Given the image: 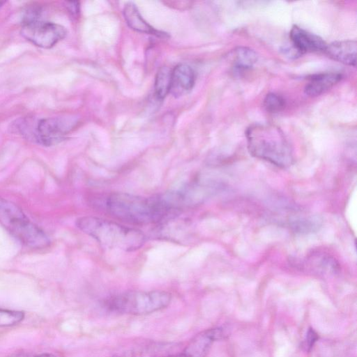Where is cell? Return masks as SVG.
<instances>
[{
    "label": "cell",
    "mask_w": 357,
    "mask_h": 357,
    "mask_svg": "<svg viewBox=\"0 0 357 357\" xmlns=\"http://www.w3.org/2000/svg\"><path fill=\"white\" fill-rule=\"evenodd\" d=\"M104 204L113 217L132 225L158 223L179 210L171 192L153 197L114 192L106 197Z\"/></svg>",
    "instance_id": "cell-1"
},
{
    "label": "cell",
    "mask_w": 357,
    "mask_h": 357,
    "mask_svg": "<svg viewBox=\"0 0 357 357\" xmlns=\"http://www.w3.org/2000/svg\"><path fill=\"white\" fill-rule=\"evenodd\" d=\"M76 225L102 247L108 249L135 251L146 241V236L141 230L98 217H80Z\"/></svg>",
    "instance_id": "cell-2"
},
{
    "label": "cell",
    "mask_w": 357,
    "mask_h": 357,
    "mask_svg": "<svg viewBox=\"0 0 357 357\" xmlns=\"http://www.w3.org/2000/svg\"><path fill=\"white\" fill-rule=\"evenodd\" d=\"M250 153L278 167L286 168L294 162L292 148L282 130L275 125L258 123L246 130Z\"/></svg>",
    "instance_id": "cell-3"
},
{
    "label": "cell",
    "mask_w": 357,
    "mask_h": 357,
    "mask_svg": "<svg viewBox=\"0 0 357 357\" xmlns=\"http://www.w3.org/2000/svg\"><path fill=\"white\" fill-rule=\"evenodd\" d=\"M171 299V294L165 291H128L112 296L105 305L112 312L143 315L167 307Z\"/></svg>",
    "instance_id": "cell-4"
},
{
    "label": "cell",
    "mask_w": 357,
    "mask_h": 357,
    "mask_svg": "<svg viewBox=\"0 0 357 357\" xmlns=\"http://www.w3.org/2000/svg\"><path fill=\"white\" fill-rule=\"evenodd\" d=\"M0 223L20 243L31 248H43L50 241L45 233L15 205L0 199Z\"/></svg>",
    "instance_id": "cell-5"
},
{
    "label": "cell",
    "mask_w": 357,
    "mask_h": 357,
    "mask_svg": "<svg viewBox=\"0 0 357 357\" xmlns=\"http://www.w3.org/2000/svg\"><path fill=\"white\" fill-rule=\"evenodd\" d=\"M77 120L70 116H56L33 120L23 119L17 123V131L29 140L51 146L62 141L74 128Z\"/></svg>",
    "instance_id": "cell-6"
},
{
    "label": "cell",
    "mask_w": 357,
    "mask_h": 357,
    "mask_svg": "<svg viewBox=\"0 0 357 357\" xmlns=\"http://www.w3.org/2000/svg\"><path fill=\"white\" fill-rule=\"evenodd\" d=\"M66 33L63 26L38 18L25 20L21 29V34L25 39L44 49L54 47L66 37Z\"/></svg>",
    "instance_id": "cell-7"
},
{
    "label": "cell",
    "mask_w": 357,
    "mask_h": 357,
    "mask_svg": "<svg viewBox=\"0 0 357 357\" xmlns=\"http://www.w3.org/2000/svg\"><path fill=\"white\" fill-rule=\"evenodd\" d=\"M294 48L299 54L324 52L327 43L319 36L312 33L297 25H294L289 32Z\"/></svg>",
    "instance_id": "cell-8"
},
{
    "label": "cell",
    "mask_w": 357,
    "mask_h": 357,
    "mask_svg": "<svg viewBox=\"0 0 357 357\" xmlns=\"http://www.w3.org/2000/svg\"><path fill=\"white\" fill-rule=\"evenodd\" d=\"M224 335V331L220 328L205 330L190 340L183 353L186 357H206L213 343Z\"/></svg>",
    "instance_id": "cell-9"
},
{
    "label": "cell",
    "mask_w": 357,
    "mask_h": 357,
    "mask_svg": "<svg viewBox=\"0 0 357 357\" xmlns=\"http://www.w3.org/2000/svg\"><path fill=\"white\" fill-rule=\"evenodd\" d=\"M195 81L193 69L187 64H178L171 72L169 93L175 98L183 96L192 89Z\"/></svg>",
    "instance_id": "cell-10"
},
{
    "label": "cell",
    "mask_w": 357,
    "mask_h": 357,
    "mask_svg": "<svg viewBox=\"0 0 357 357\" xmlns=\"http://www.w3.org/2000/svg\"><path fill=\"white\" fill-rule=\"evenodd\" d=\"M356 49V40H341L327 44L324 52L335 61L355 67Z\"/></svg>",
    "instance_id": "cell-11"
},
{
    "label": "cell",
    "mask_w": 357,
    "mask_h": 357,
    "mask_svg": "<svg viewBox=\"0 0 357 357\" xmlns=\"http://www.w3.org/2000/svg\"><path fill=\"white\" fill-rule=\"evenodd\" d=\"M342 78L339 73H321L312 75L305 84L304 92L310 97L320 96L331 89Z\"/></svg>",
    "instance_id": "cell-12"
},
{
    "label": "cell",
    "mask_w": 357,
    "mask_h": 357,
    "mask_svg": "<svg viewBox=\"0 0 357 357\" xmlns=\"http://www.w3.org/2000/svg\"><path fill=\"white\" fill-rule=\"evenodd\" d=\"M123 17L129 27L135 31L151 34L157 37H167L166 33L155 29L142 17L137 7L133 3H128L123 8Z\"/></svg>",
    "instance_id": "cell-13"
},
{
    "label": "cell",
    "mask_w": 357,
    "mask_h": 357,
    "mask_svg": "<svg viewBox=\"0 0 357 357\" xmlns=\"http://www.w3.org/2000/svg\"><path fill=\"white\" fill-rule=\"evenodd\" d=\"M233 68L238 72L250 69L257 63V54L247 47H238L231 54Z\"/></svg>",
    "instance_id": "cell-14"
},
{
    "label": "cell",
    "mask_w": 357,
    "mask_h": 357,
    "mask_svg": "<svg viewBox=\"0 0 357 357\" xmlns=\"http://www.w3.org/2000/svg\"><path fill=\"white\" fill-rule=\"evenodd\" d=\"M171 72L172 70L164 66L157 73L155 80V93L160 100L164 99L169 93Z\"/></svg>",
    "instance_id": "cell-15"
},
{
    "label": "cell",
    "mask_w": 357,
    "mask_h": 357,
    "mask_svg": "<svg viewBox=\"0 0 357 357\" xmlns=\"http://www.w3.org/2000/svg\"><path fill=\"white\" fill-rule=\"evenodd\" d=\"M24 318L22 311L0 308V328H6L20 323Z\"/></svg>",
    "instance_id": "cell-16"
},
{
    "label": "cell",
    "mask_w": 357,
    "mask_h": 357,
    "mask_svg": "<svg viewBox=\"0 0 357 357\" xmlns=\"http://www.w3.org/2000/svg\"><path fill=\"white\" fill-rule=\"evenodd\" d=\"M285 100L282 96L275 93H268L264 99L263 105L269 113H278L285 107Z\"/></svg>",
    "instance_id": "cell-17"
},
{
    "label": "cell",
    "mask_w": 357,
    "mask_h": 357,
    "mask_svg": "<svg viewBox=\"0 0 357 357\" xmlns=\"http://www.w3.org/2000/svg\"><path fill=\"white\" fill-rule=\"evenodd\" d=\"M319 337L316 332L310 328L303 342V347L305 350H310L314 345V342L318 340Z\"/></svg>",
    "instance_id": "cell-18"
},
{
    "label": "cell",
    "mask_w": 357,
    "mask_h": 357,
    "mask_svg": "<svg viewBox=\"0 0 357 357\" xmlns=\"http://www.w3.org/2000/svg\"><path fill=\"white\" fill-rule=\"evenodd\" d=\"M8 357H59L52 354L43 353L38 354H26V353H16L11 354Z\"/></svg>",
    "instance_id": "cell-19"
},
{
    "label": "cell",
    "mask_w": 357,
    "mask_h": 357,
    "mask_svg": "<svg viewBox=\"0 0 357 357\" xmlns=\"http://www.w3.org/2000/svg\"><path fill=\"white\" fill-rule=\"evenodd\" d=\"M68 10L73 14H77L79 12L78 2L73 1V2H68Z\"/></svg>",
    "instance_id": "cell-20"
},
{
    "label": "cell",
    "mask_w": 357,
    "mask_h": 357,
    "mask_svg": "<svg viewBox=\"0 0 357 357\" xmlns=\"http://www.w3.org/2000/svg\"><path fill=\"white\" fill-rule=\"evenodd\" d=\"M162 357H186V356L182 352V353L178 354H173V355H169V356H162Z\"/></svg>",
    "instance_id": "cell-21"
}]
</instances>
